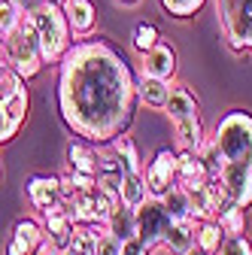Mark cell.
<instances>
[{
    "instance_id": "1",
    "label": "cell",
    "mask_w": 252,
    "mask_h": 255,
    "mask_svg": "<svg viewBox=\"0 0 252 255\" xmlns=\"http://www.w3.org/2000/svg\"><path fill=\"white\" fill-rule=\"evenodd\" d=\"M137 79L107 40H79L58 61V113L88 143H110L137 116Z\"/></svg>"
},
{
    "instance_id": "2",
    "label": "cell",
    "mask_w": 252,
    "mask_h": 255,
    "mask_svg": "<svg viewBox=\"0 0 252 255\" xmlns=\"http://www.w3.org/2000/svg\"><path fill=\"white\" fill-rule=\"evenodd\" d=\"M30 21H34V30H37V43H40V58L43 64H58L61 58L67 55V49L73 46V34H70V24H67V15L58 3H43L27 12Z\"/></svg>"
},
{
    "instance_id": "3",
    "label": "cell",
    "mask_w": 252,
    "mask_h": 255,
    "mask_svg": "<svg viewBox=\"0 0 252 255\" xmlns=\"http://www.w3.org/2000/svg\"><path fill=\"white\" fill-rule=\"evenodd\" d=\"M213 140L225 161H243L252 164V113L249 110H231L213 128Z\"/></svg>"
},
{
    "instance_id": "4",
    "label": "cell",
    "mask_w": 252,
    "mask_h": 255,
    "mask_svg": "<svg viewBox=\"0 0 252 255\" xmlns=\"http://www.w3.org/2000/svg\"><path fill=\"white\" fill-rule=\"evenodd\" d=\"M6 46V61H9V70H15L24 82L34 79L43 70V58H40V43H37V30L30 15H21L18 27L3 40Z\"/></svg>"
},
{
    "instance_id": "5",
    "label": "cell",
    "mask_w": 252,
    "mask_h": 255,
    "mask_svg": "<svg viewBox=\"0 0 252 255\" xmlns=\"http://www.w3.org/2000/svg\"><path fill=\"white\" fill-rule=\"evenodd\" d=\"M222 34L234 52H252V0H216Z\"/></svg>"
},
{
    "instance_id": "6",
    "label": "cell",
    "mask_w": 252,
    "mask_h": 255,
    "mask_svg": "<svg viewBox=\"0 0 252 255\" xmlns=\"http://www.w3.org/2000/svg\"><path fill=\"white\" fill-rule=\"evenodd\" d=\"M170 210L164 207L161 198H149L143 207H137V240L146 246V249H158L167 228H170Z\"/></svg>"
},
{
    "instance_id": "7",
    "label": "cell",
    "mask_w": 252,
    "mask_h": 255,
    "mask_svg": "<svg viewBox=\"0 0 252 255\" xmlns=\"http://www.w3.org/2000/svg\"><path fill=\"white\" fill-rule=\"evenodd\" d=\"M113 201L104 195V191L94 185V188H85V191H76L73 198H67V213L76 225H104L107 222V213H110Z\"/></svg>"
},
{
    "instance_id": "8",
    "label": "cell",
    "mask_w": 252,
    "mask_h": 255,
    "mask_svg": "<svg viewBox=\"0 0 252 255\" xmlns=\"http://www.w3.org/2000/svg\"><path fill=\"white\" fill-rule=\"evenodd\" d=\"M216 179L222 182V188L228 191V198H231L237 207H243V210L252 207V164L225 161Z\"/></svg>"
},
{
    "instance_id": "9",
    "label": "cell",
    "mask_w": 252,
    "mask_h": 255,
    "mask_svg": "<svg viewBox=\"0 0 252 255\" xmlns=\"http://www.w3.org/2000/svg\"><path fill=\"white\" fill-rule=\"evenodd\" d=\"M146 185H149V195L152 198H161L164 191L176 182V152L173 149H158L152 155V161L143 170Z\"/></svg>"
},
{
    "instance_id": "10",
    "label": "cell",
    "mask_w": 252,
    "mask_h": 255,
    "mask_svg": "<svg viewBox=\"0 0 252 255\" xmlns=\"http://www.w3.org/2000/svg\"><path fill=\"white\" fill-rule=\"evenodd\" d=\"M43 243H46L43 222L18 219L12 225V231H9V240H6V255H37Z\"/></svg>"
},
{
    "instance_id": "11",
    "label": "cell",
    "mask_w": 252,
    "mask_h": 255,
    "mask_svg": "<svg viewBox=\"0 0 252 255\" xmlns=\"http://www.w3.org/2000/svg\"><path fill=\"white\" fill-rule=\"evenodd\" d=\"M24 191H27L30 207H34L40 216L64 204V198H61V179H58V176H49V173H37V176H30V179H27V185H24Z\"/></svg>"
},
{
    "instance_id": "12",
    "label": "cell",
    "mask_w": 252,
    "mask_h": 255,
    "mask_svg": "<svg viewBox=\"0 0 252 255\" xmlns=\"http://www.w3.org/2000/svg\"><path fill=\"white\" fill-rule=\"evenodd\" d=\"M43 231H46V243H49L52 249L67 252V246H70V240H73V231H76V222L70 219L67 204H61V207L43 213Z\"/></svg>"
},
{
    "instance_id": "13",
    "label": "cell",
    "mask_w": 252,
    "mask_h": 255,
    "mask_svg": "<svg viewBox=\"0 0 252 255\" xmlns=\"http://www.w3.org/2000/svg\"><path fill=\"white\" fill-rule=\"evenodd\" d=\"M140 70H143V76L173 82V76H176V52H173V46L158 40L149 52L140 55Z\"/></svg>"
},
{
    "instance_id": "14",
    "label": "cell",
    "mask_w": 252,
    "mask_h": 255,
    "mask_svg": "<svg viewBox=\"0 0 252 255\" xmlns=\"http://www.w3.org/2000/svg\"><path fill=\"white\" fill-rule=\"evenodd\" d=\"M61 9H64L70 34L76 40H85V37L94 34V27H98V6H94L91 0H64Z\"/></svg>"
},
{
    "instance_id": "15",
    "label": "cell",
    "mask_w": 252,
    "mask_h": 255,
    "mask_svg": "<svg viewBox=\"0 0 252 255\" xmlns=\"http://www.w3.org/2000/svg\"><path fill=\"white\" fill-rule=\"evenodd\" d=\"M195 234H198V219L185 216V219H173L170 228L161 240V249L170 252V255H185L188 249H195Z\"/></svg>"
},
{
    "instance_id": "16",
    "label": "cell",
    "mask_w": 252,
    "mask_h": 255,
    "mask_svg": "<svg viewBox=\"0 0 252 255\" xmlns=\"http://www.w3.org/2000/svg\"><path fill=\"white\" fill-rule=\"evenodd\" d=\"M104 231H110V234L119 237L122 243L131 240V237H137V210L128 207V204H122V201H116V204L110 207V213H107Z\"/></svg>"
},
{
    "instance_id": "17",
    "label": "cell",
    "mask_w": 252,
    "mask_h": 255,
    "mask_svg": "<svg viewBox=\"0 0 252 255\" xmlns=\"http://www.w3.org/2000/svg\"><path fill=\"white\" fill-rule=\"evenodd\" d=\"M207 179H210V173H207V167H204V161H201L198 152H192V149L176 152V182H179L182 188L201 185V182H207Z\"/></svg>"
},
{
    "instance_id": "18",
    "label": "cell",
    "mask_w": 252,
    "mask_h": 255,
    "mask_svg": "<svg viewBox=\"0 0 252 255\" xmlns=\"http://www.w3.org/2000/svg\"><path fill=\"white\" fill-rule=\"evenodd\" d=\"M164 113L170 122H179V119H195L201 116V104L192 91L185 85H170V94H167V104H164Z\"/></svg>"
},
{
    "instance_id": "19",
    "label": "cell",
    "mask_w": 252,
    "mask_h": 255,
    "mask_svg": "<svg viewBox=\"0 0 252 255\" xmlns=\"http://www.w3.org/2000/svg\"><path fill=\"white\" fill-rule=\"evenodd\" d=\"M67 170L88 173V176L98 173V149H94V143H88L82 137L67 143Z\"/></svg>"
},
{
    "instance_id": "20",
    "label": "cell",
    "mask_w": 252,
    "mask_h": 255,
    "mask_svg": "<svg viewBox=\"0 0 252 255\" xmlns=\"http://www.w3.org/2000/svg\"><path fill=\"white\" fill-rule=\"evenodd\" d=\"M170 85H173V82H167V79L140 76V79H137V101L146 104L149 110H164L167 94H170Z\"/></svg>"
},
{
    "instance_id": "21",
    "label": "cell",
    "mask_w": 252,
    "mask_h": 255,
    "mask_svg": "<svg viewBox=\"0 0 252 255\" xmlns=\"http://www.w3.org/2000/svg\"><path fill=\"white\" fill-rule=\"evenodd\" d=\"M152 195H149V185H146V176H143V170H128L122 176V195H119V201L122 204H128V207H143L146 201H149Z\"/></svg>"
},
{
    "instance_id": "22",
    "label": "cell",
    "mask_w": 252,
    "mask_h": 255,
    "mask_svg": "<svg viewBox=\"0 0 252 255\" xmlns=\"http://www.w3.org/2000/svg\"><path fill=\"white\" fill-rule=\"evenodd\" d=\"M188 191V204H192V219L204 222V219H216V198H213V185L210 179L201 185L185 188Z\"/></svg>"
},
{
    "instance_id": "23",
    "label": "cell",
    "mask_w": 252,
    "mask_h": 255,
    "mask_svg": "<svg viewBox=\"0 0 252 255\" xmlns=\"http://www.w3.org/2000/svg\"><path fill=\"white\" fill-rule=\"evenodd\" d=\"M173 131H176V143H179V149H192V152H198L201 143H204V137H207V134H204V125H201V116L173 122Z\"/></svg>"
},
{
    "instance_id": "24",
    "label": "cell",
    "mask_w": 252,
    "mask_h": 255,
    "mask_svg": "<svg viewBox=\"0 0 252 255\" xmlns=\"http://www.w3.org/2000/svg\"><path fill=\"white\" fill-rule=\"evenodd\" d=\"M110 149L119 155V161L125 167V173L128 170H143V161H140V152H137V143L128 137V131L119 134L116 140H110Z\"/></svg>"
},
{
    "instance_id": "25",
    "label": "cell",
    "mask_w": 252,
    "mask_h": 255,
    "mask_svg": "<svg viewBox=\"0 0 252 255\" xmlns=\"http://www.w3.org/2000/svg\"><path fill=\"white\" fill-rule=\"evenodd\" d=\"M222 240H225V231L219 228V222H216V219H204V222H198V234H195L198 249H204L207 255H216L219 246H222Z\"/></svg>"
},
{
    "instance_id": "26",
    "label": "cell",
    "mask_w": 252,
    "mask_h": 255,
    "mask_svg": "<svg viewBox=\"0 0 252 255\" xmlns=\"http://www.w3.org/2000/svg\"><path fill=\"white\" fill-rule=\"evenodd\" d=\"M98 225H76L73 240L67 246V255H94V243H98Z\"/></svg>"
},
{
    "instance_id": "27",
    "label": "cell",
    "mask_w": 252,
    "mask_h": 255,
    "mask_svg": "<svg viewBox=\"0 0 252 255\" xmlns=\"http://www.w3.org/2000/svg\"><path fill=\"white\" fill-rule=\"evenodd\" d=\"M161 201H164V207L170 210V216L173 219H185V216H192V204H188V191L179 185V182H173L164 195H161Z\"/></svg>"
},
{
    "instance_id": "28",
    "label": "cell",
    "mask_w": 252,
    "mask_h": 255,
    "mask_svg": "<svg viewBox=\"0 0 252 255\" xmlns=\"http://www.w3.org/2000/svg\"><path fill=\"white\" fill-rule=\"evenodd\" d=\"M158 3H161V9H164L170 18L185 21V18H195V15L207 6V0H158Z\"/></svg>"
},
{
    "instance_id": "29",
    "label": "cell",
    "mask_w": 252,
    "mask_h": 255,
    "mask_svg": "<svg viewBox=\"0 0 252 255\" xmlns=\"http://www.w3.org/2000/svg\"><path fill=\"white\" fill-rule=\"evenodd\" d=\"M219 222V228L225 231V237H234V234H246V210L243 207H228L225 213H219L216 216Z\"/></svg>"
},
{
    "instance_id": "30",
    "label": "cell",
    "mask_w": 252,
    "mask_h": 255,
    "mask_svg": "<svg viewBox=\"0 0 252 255\" xmlns=\"http://www.w3.org/2000/svg\"><path fill=\"white\" fill-rule=\"evenodd\" d=\"M198 155H201V161H204L207 173H210V176H219V170H222V164H225V155L219 152V146H216V140H213V137H204V143H201Z\"/></svg>"
},
{
    "instance_id": "31",
    "label": "cell",
    "mask_w": 252,
    "mask_h": 255,
    "mask_svg": "<svg viewBox=\"0 0 252 255\" xmlns=\"http://www.w3.org/2000/svg\"><path fill=\"white\" fill-rule=\"evenodd\" d=\"M161 40V34H158V27L155 24H149V21H143V24H137L134 27V37H131V46H134V52L137 55H143V52H149L155 43Z\"/></svg>"
},
{
    "instance_id": "32",
    "label": "cell",
    "mask_w": 252,
    "mask_h": 255,
    "mask_svg": "<svg viewBox=\"0 0 252 255\" xmlns=\"http://www.w3.org/2000/svg\"><path fill=\"white\" fill-rule=\"evenodd\" d=\"M21 15H24V12L12 3V0H0V40H6L12 30L18 27Z\"/></svg>"
},
{
    "instance_id": "33",
    "label": "cell",
    "mask_w": 252,
    "mask_h": 255,
    "mask_svg": "<svg viewBox=\"0 0 252 255\" xmlns=\"http://www.w3.org/2000/svg\"><path fill=\"white\" fill-rule=\"evenodd\" d=\"M216 255H252V243L246 234H234V237H225L222 246H219Z\"/></svg>"
},
{
    "instance_id": "34",
    "label": "cell",
    "mask_w": 252,
    "mask_h": 255,
    "mask_svg": "<svg viewBox=\"0 0 252 255\" xmlns=\"http://www.w3.org/2000/svg\"><path fill=\"white\" fill-rule=\"evenodd\" d=\"M94 255H122V240H119V237H113L110 231H98Z\"/></svg>"
},
{
    "instance_id": "35",
    "label": "cell",
    "mask_w": 252,
    "mask_h": 255,
    "mask_svg": "<svg viewBox=\"0 0 252 255\" xmlns=\"http://www.w3.org/2000/svg\"><path fill=\"white\" fill-rule=\"evenodd\" d=\"M122 255H149V249H146L137 237H131V240L122 243Z\"/></svg>"
},
{
    "instance_id": "36",
    "label": "cell",
    "mask_w": 252,
    "mask_h": 255,
    "mask_svg": "<svg viewBox=\"0 0 252 255\" xmlns=\"http://www.w3.org/2000/svg\"><path fill=\"white\" fill-rule=\"evenodd\" d=\"M15 137V131L9 128V122H6V113H3V107H0V146L3 143H9Z\"/></svg>"
},
{
    "instance_id": "37",
    "label": "cell",
    "mask_w": 252,
    "mask_h": 255,
    "mask_svg": "<svg viewBox=\"0 0 252 255\" xmlns=\"http://www.w3.org/2000/svg\"><path fill=\"white\" fill-rule=\"evenodd\" d=\"M12 3H15V6H18V9H21L24 15H27V12H34V9H37V6L43 3V0H12Z\"/></svg>"
},
{
    "instance_id": "38",
    "label": "cell",
    "mask_w": 252,
    "mask_h": 255,
    "mask_svg": "<svg viewBox=\"0 0 252 255\" xmlns=\"http://www.w3.org/2000/svg\"><path fill=\"white\" fill-rule=\"evenodd\" d=\"M37 255H67V252H61V249H52V246H49V243H43V246H40V252H37Z\"/></svg>"
},
{
    "instance_id": "39",
    "label": "cell",
    "mask_w": 252,
    "mask_h": 255,
    "mask_svg": "<svg viewBox=\"0 0 252 255\" xmlns=\"http://www.w3.org/2000/svg\"><path fill=\"white\" fill-rule=\"evenodd\" d=\"M3 67H9V61H6V46H3V40H0V70Z\"/></svg>"
},
{
    "instance_id": "40",
    "label": "cell",
    "mask_w": 252,
    "mask_h": 255,
    "mask_svg": "<svg viewBox=\"0 0 252 255\" xmlns=\"http://www.w3.org/2000/svg\"><path fill=\"white\" fill-rule=\"evenodd\" d=\"M185 255H207V252H204V249H198V246H195V249H188V252H185Z\"/></svg>"
},
{
    "instance_id": "41",
    "label": "cell",
    "mask_w": 252,
    "mask_h": 255,
    "mask_svg": "<svg viewBox=\"0 0 252 255\" xmlns=\"http://www.w3.org/2000/svg\"><path fill=\"white\" fill-rule=\"evenodd\" d=\"M149 255H164V252H158V249H149Z\"/></svg>"
},
{
    "instance_id": "42",
    "label": "cell",
    "mask_w": 252,
    "mask_h": 255,
    "mask_svg": "<svg viewBox=\"0 0 252 255\" xmlns=\"http://www.w3.org/2000/svg\"><path fill=\"white\" fill-rule=\"evenodd\" d=\"M122 3H140V0H122Z\"/></svg>"
},
{
    "instance_id": "43",
    "label": "cell",
    "mask_w": 252,
    "mask_h": 255,
    "mask_svg": "<svg viewBox=\"0 0 252 255\" xmlns=\"http://www.w3.org/2000/svg\"><path fill=\"white\" fill-rule=\"evenodd\" d=\"M49 3H58V6H61V3H64V0H49Z\"/></svg>"
},
{
    "instance_id": "44",
    "label": "cell",
    "mask_w": 252,
    "mask_h": 255,
    "mask_svg": "<svg viewBox=\"0 0 252 255\" xmlns=\"http://www.w3.org/2000/svg\"><path fill=\"white\" fill-rule=\"evenodd\" d=\"M0 179H3V161H0Z\"/></svg>"
}]
</instances>
